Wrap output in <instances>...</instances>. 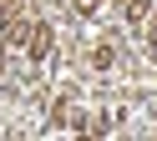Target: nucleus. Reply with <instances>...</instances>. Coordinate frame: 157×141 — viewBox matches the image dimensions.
I'll use <instances>...</instances> for the list:
<instances>
[{
    "label": "nucleus",
    "mask_w": 157,
    "mask_h": 141,
    "mask_svg": "<svg viewBox=\"0 0 157 141\" xmlns=\"http://www.w3.org/2000/svg\"><path fill=\"white\" fill-rule=\"evenodd\" d=\"M46 50H51V30H46V25H36V35H31V56L41 60Z\"/></svg>",
    "instance_id": "nucleus-1"
},
{
    "label": "nucleus",
    "mask_w": 157,
    "mask_h": 141,
    "mask_svg": "<svg viewBox=\"0 0 157 141\" xmlns=\"http://www.w3.org/2000/svg\"><path fill=\"white\" fill-rule=\"evenodd\" d=\"M101 10V0H76V15H96Z\"/></svg>",
    "instance_id": "nucleus-2"
}]
</instances>
